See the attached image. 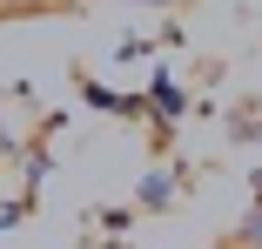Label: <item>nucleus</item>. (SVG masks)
Listing matches in <instances>:
<instances>
[{"instance_id": "nucleus-2", "label": "nucleus", "mask_w": 262, "mask_h": 249, "mask_svg": "<svg viewBox=\"0 0 262 249\" xmlns=\"http://www.w3.org/2000/svg\"><path fill=\"white\" fill-rule=\"evenodd\" d=\"M175 195H182V175L175 169H148L135 182V209H175Z\"/></svg>"}, {"instance_id": "nucleus-5", "label": "nucleus", "mask_w": 262, "mask_h": 249, "mask_svg": "<svg viewBox=\"0 0 262 249\" xmlns=\"http://www.w3.org/2000/svg\"><path fill=\"white\" fill-rule=\"evenodd\" d=\"M135 7H182V0H135Z\"/></svg>"}, {"instance_id": "nucleus-4", "label": "nucleus", "mask_w": 262, "mask_h": 249, "mask_svg": "<svg viewBox=\"0 0 262 249\" xmlns=\"http://www.w3.org/2000/svg\"><path fill=\"white\" fill-rule=\"evenodd\" d=\"M40 7H54V0H0V14H40Z\"/></svg>"}, {"instance_id": "nucleus-6", "label": "nucleus", "mask_w": 262, "mask_h": 249, "mask_svg": "<svg viewBox=\"0 0 262 249\" xmlns=\"http://www.w3.org/2000/svg\"><path fill=\"white\" fill-rule=\"evenodd\" d=\"M222 249H229V242H222Z\"/></svg>"}, {"instance_id": "nucleus-1", "label": "nucleus", "mask_w": 262, "mask_h": 249, "mask_svg": "<svg viewBox=\"0 0 262 249\" xmlns=\"http://www.w3.org/2000/svg\"><path fill=\"white\" fill-rule=\"evenodd\" d=\"M141 108H148L155 121H162V128H168V121H182V115H188V94H182V81H175V74H155Z\"/></svg>"}, {"instance_id": "nucleus-3", "label": "nucleus", "mask_w": 262, "mask_h": 249, "mask_svg": "<svg viewBox=\"0 0 262 249\" xmlns=\"http://www.w3.org/2000/svg\"><path fill=\"white\" fill-rule=\"evenodd\" d=\"M229 249H262V202L242 209V222L229 229Z\"/></svg>"}]
</instances>
